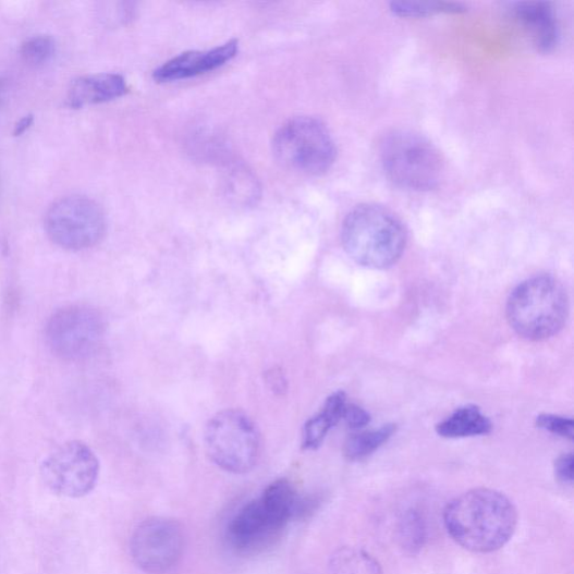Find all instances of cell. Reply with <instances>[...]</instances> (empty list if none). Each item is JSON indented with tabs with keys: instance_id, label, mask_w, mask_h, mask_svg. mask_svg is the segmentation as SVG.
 Here are the masks:
<instances>
[{
	"instance_id": "8",
	"label": "cell",
	"mask_w": 574,
	"mask_h": 574,
	"mask_svg": "<svg viewBox=\"0 0 574 574\" xmlns=\"http://www.w3.org/2000/svg\"><path fill=\"white\" fill-rule=\"evenodd\" d=\"M46 232L57 246L66 251H85L99 244L106 234V217L94 200L65 197L47 212Z\"/></svg>"
},
{
	"instance_id": "3",
	"label": "cell",
	"mask_w": 574,
	"mask_h": 574,
	"mask_svg": "<svg viewBox=\"0 0 574 574\" xmlns=\"http://www.w3.org/2000/svg\"><path fill=\"white\" fill-rule=\"evenodd\" d=\"M508 319L523 338L541 341L557 334L569 316V297L554 278L542 276L520 284L508 301Z\"/></svg>"
},
{
	"instance_id": "14",
	"label": "cell",
	"mask_w": 574,
	"mask_h": 574,
	"mask_svg": "<svg viewBox=\"0 0 574 574\" xmlns=\"http://www.w3.org/2000/svg\"><path fill=\"white\" fill-rule=\"evenodd\" d=\"M127 90L126 82L120 74L88 75L72 83L66 102L71 108L78 109L121 98Z\"/></svg>"
},
{
	"instance_id": "4",
	"label": "cell",
	"mask_w": 574,
	"mask_h": 574,
	"mask_svg": "<svg viewBox=\"0 0 574 574\" xmlns=\"http://www.w3.org/2000/svg\"><path fill=\"white\" fill-rule=\"evenodd\" d=\"M380 163L389 179L410 190H433L443 176V161L439 150L426 137L408 131H396L382 139Z\"/></svg>"
},
{
	"instance_id": "9",
	"label": "cell",
	"mask_w": 574,
	"mask_h": 574,
	"mask_svg": "<svg viewBox=\"0 0 574 574\" xmlns=\"http://www.w3.org/2000/svg\"><path fill=\"white\" fill-rule=\"evenodd\" d=\"M40 473L52 492L69 499H82L95 489L100 464L89 445L73 440L50 453L45 459Z\"/></svg>"
},
{
	"instance_id": "23",
	"label": "cell",
	"mask_w": 574,
	"mask_h": 574,
	"mask_svg": "<svg viewBox=\"0 0 574 574\" xmlns=\"http://www.w3.org/2000/svg\"><path fill=\"white\" fill-rule=\"evenodd\" d=\"M342 419H344V423H346L350 428L361 429L369 425L370 415L357 405L347 404L346 408H344Z\"/></svg>"
},
{
	"instance_id": "18",
	"label": "cell",
	"mask_w": 574,
	"mask_h": 574,
	"mask_svg": "<svg viewBox=\"0 0 574 574\" xmlns=\"http://www.w3.org/2000/svg\"><path fill=\"white\" fill-rule=\"evenodd\" d=\"M335 574H381L379 564L364 551L344 549L333 559Z\"/></svg>"
},
{
	"instance_id": "17",
	"label": "cell",
	"mask_w": 574,
	"mask_h": 574,
	"mask_svg": "<svg viewBox=\"0 0 574 574\" xmlns=\"http://www.w3.org/2000/svg\"><path fill=\"white\" fill-rule=\"evenodd\" d=\"M395 430V426L388 425L378 430L352 435L346 442H344V455H346L350 461H361V459L371 454L382 444L388 442L394 435Z\"/></svg>"
},
{
	"instance_id": "2",
	"label": "cell",
	"mask_w": 574,
	"mask_h": 574,
	"mask_svg": "<svg viewBox=\"0 0 574 574\" xmlns=\"http://www.w3.org/2000/svg\"><path fill=\"white\" fill-rule=\"evenodd\" d=\"M344 251L369 269H388L404 253L407 234L402 221L389 209L365 204L354 208L341 229Z\"/></svg>"
},
{
	"instance_id": "1",
	"label": "cell",
	"mask_w": 574,
	"mask_h": 574,
	"mask_svg": "<svg viewBox=\"0 0 574 574\" xmlns=\"http://www.w3.org/2000/svg\"><path fill=\"white\" fill-rule=\"evenodd\" d=\"M444 524L459 546L472 552L488 553L500 550L513 538L517 511L504 493L478 488L448 504Z\"/></svg>"
},
{
	"instance_id": "12",
	"label": "cell",
	"mask_w": 574,
	"mask_h": 574,
	"mask_svg": "<svg viewBox=\"0 0 574 574\" xmlns=\"http://www.w3.org/2000/svg\"><path fill=\"white\" fill-rule=\"evenodd\" d=\"M239 52V42L229 41L221 47L208 51H191L182 53L164 63L155 72L158 83H172L194 78L232 61Z\"/></svg>"
},
{
	"instance_id": "5",
	"label": "cell",
	"mask_w": 574,
	"mask_h": 574,
	"mask_svg": "<svg viewBox=\"0 0 574 574\" xmlns=\"http://www.w3.org/2000/svg\"><path fill=\"white\" fill-rule=\"evenodd\" d=\"M273 151L288 170L306 175L328 172L337 158L334 141L319 120L296 118L276 134Z\"/></svg>"
},
{
	"instance_id": "20",
	"label": "cell",
	"mask_w": 574,
	"mask_h": 574,
	"mask_svg": "<svg viewBox=\"0 0 574 574\" xmlns=\"http://www.w3.org/2000/svg\"><path fill=\"white\" fill-rule=\"evenodd\" d=\"M56 53V41L51 36L38 35L29 38L21 48L23 60L33 65H40Z\"/></svg>"
},
{
	"instance_id": "15",
	"label": "cell",
	"mask_w": 574,
	"mask_h": 574,
	"mask_svg": "<svg viewBox=\"0 0 574 574\" xmlns=\"http://www.w3.org/2000/svg\"><path fill=\"white\" fill-rule=\"evenodd\" d=\"M347 404L346 394L343 392H337L329 396L321 412L306 423L303 430V449H318L330 429L342 419L344 408H346Z\"/></svg>"
},
{
	"instance_id": "24",
	"label": "cell",
	"mask_w": 574,
	"mask_h": 574,
	"mask_svg": "<svg viewBox=\"0 0 574 574\" xmlns=\"http://www.w3.org/2000/svg\"><path fill=\"white\" fill-rule=\"evenodd\" d=\"M555 475L559 480L571 484L573 481V455H561L555 462Z\"/></svg>"
},
{
	"instance_id": "7",
	"label": "cell",
	"mask_w": 574,
	"mask_h": 574,
	"mask_svg": "<svg viewBox=\"0 0 574 574\" xmlns=\"http://www.w3.org/2000/svg\"><path fill=\"white\" fill-rule=\"evenodd\" d=\"M105 332V320L96 309L85 304H71L50 317L46 341L56 357L76 363L97 353Z\"/></svg>"
},
{
	"instance_id": "13",
	"label": "cell",
	"mask_w": 574,
	"mask_h": 574,
	"mask_svg": "<svg viewBox=\"0 0 574 574\" xmlns=\"http://www.w3.org/2000/svg\"><path fill=\"white\" fill-rule=\"evenodd\" d=\"M513 15L535 49L551 52L559 42L560 30L553 9L544 2L516 3Z\"/></svg>"
},
{
	"instance_id": "6",
	"label": "cell",
	"mask_w": 574,
	"mask_h": 574,
	"mask_svg": "<svg viewBox=\"0 0 574 574\" xmlns=\"http://www.w3.org/2000/svg\"><path fill=\"white\" fill-rule=\"evenodd\" d=\"M206 450L212 463L227 473L251 472L260 454V437L251 417L237 410L212 416L205 430Z\"/></svg>"
},
{
	"instance_id": "22",
	"label": "cell",
	"mask_w": 574,
	"mask_h": 574,
	"mask_svg": "<svg viewBox=\"0 0 574 574\" xmlns=\"http://www.w3.org/2000/svg\"><path fill=\"white\" fill-rule=\"evenodd\" d=\"M537 426L538 428L549 431L553 435L573 440L574 425L571 418L551 414H542L537 418Z\"/></svg>"
},
{
	"instance_id": "21",
	"label": "cell",
	"mask_w": 574,
	"mask_h": 574,
	"mask_svg": "<svg viewBox=\"0 0 574 574\" xmlns=\"http://www.w3.org/2000/svg\"><path fill=\"white\" fill-rule=\"evenodd\" d=\"M401 532V540L406 549L414 551L424 545L425 526L423 520L417 514L410 513L405 517Z\"/></svg>"
},
{
	"instance_id": "25",
	"label": "cell",
	"mask_w": 574,
	"mask_h": 574,
	"mask_svg": "<svg viewBox=\"0 0 574 574\" xmlns=\"http://www.w3.org/2000/svg\"><path fill=\"white\" fill-rule=\"evenodd\" d=\"M34 123L33 114L23 118L14 129V136H22Z\"/></svg>"
},
{
	"instance_id": "16",
	"label": "cell",
	"mask_w": 574,
	"mask_h": 574,
	"mask_svg": "<svg viewBox=\"0 0 574 574\" xmlns=\"http://www.w3.org/2000/svg\"><path fill=\"white\" fill-rule=\"evenodd\" d=\"M490 431V420L472 405L457 408L437 427V432L448 439L485 436Z\"/></svg>"
},
{
	"instance_id": "19",
	"label": "cell",
	"mask_w": 574,
	"mask_h": 574,
	"mask_svg": "<svg viewBox=\"0 0 574 574\" xmlns=\"http://www.w3.org/2000/svg\"><path fill=\"white\" fill-rule=\"evenodd\" d=\"M392 12L403 17H425L438 13H462L465 8L461 4L454 3H415V2H400L392 3Z\"/></svg>"
},
{
	"instance_id": "26",
	"label": "cell",
	"mask_w": 574,
	"mask_h": 574,
	"mask_svg": "<svg viewBox=\"0 0 574 574\" xmlns=\"http://www.w3.org/2000/svg\"><path fill=\"white\" fill-rule=\"evenodd\" d=\"M4 90H5V83L2 78H0V102H2Z\"/></svg>"
},
{
	"instance_id": "11",
	"label": "cell",
	"mask_w": 574,
	"mask_h": 574,
	"mask_svg": "<svg viewBox=\"0 0 574 574\" xmlns=\"http://www.w3.org/2000/svg\"><path fill=\"white\" fill-rule=\"evenodd\" d=\"M260 500L246 504L228 524L227 539L242 553H255L274 544L285 528Z\"/></svg>"
},
{
	"instance_id": "10",
	"label": "cell",
	"mask_w": 574,
	"mask_h": 574,
	"mask_svg": "<svg viewBox=\"0 0 574 574\" xmlns=\"http://www.w3.org/2000/svg\"><path fill=\"white\" fill-rule=\"evenodd\" d=\"M183 551V529L173 520L148 518L142 522L132 535V558L146 573H168L179 563Z\"/></svg>"
}]
</instances>
